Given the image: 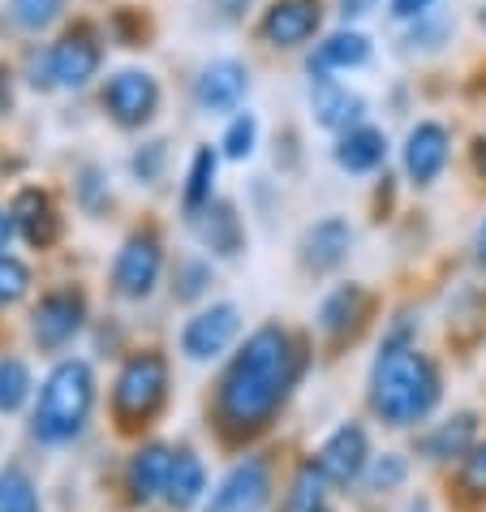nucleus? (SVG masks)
<instances>
[{"instance_id":"a19ab883","label":"nucleus","mask_w":486,"mask_h":512,"mask_svg":"<svg viewBox=\"0 0 486 512\" xmlns=\"http://www.w3.org/2000/svg\"><path fill=\"white\" fill-rule=\"evenodd\" d=\"M478 168L486 173V138H478Z\"/></svg>"},{"instance_id":"a878e982","label":"nucleus","mask_w":486,"mask_h":512,"mask_svg":"<svg viewBox=\"0 0 486 512\" xmlns=\"http://www.w3.org/2000/svg\"><path fill=\"white\" fill-rule=\"evenodd\" d=\"M327 495H332V482L319 474L314 461H302L297 474L289 478V495H284V512H319L327 508Z\"/></svg>"},{"instance_id":"1a4fd4ad","label":"nucleus","mask_w":486,"mask_h":512,"mask_svg":"<svg viewBox=\"0 0 486 512\" xmlns=\"http://www.w3.org/2000/svg\"><path fill=\"white\" fill-rule=\"evenodd\" d=\"M82 327H87V297L78 289H52L39 297V306L31 315V336L39 349H48V353L69 349L82 336Z\"/></svg>"},{"instance_id":"9b49d317","label":"nucleus","mask_w":486,"mask_h":512,"mask_svg":"<svg viewBox=\"0 0 486 512\" xmlns=\"http://www.w3.org/2000/svg\"><path fill=\"white\" fill-rule=\"evenodd\" d=\"M104 108L117 125L138 130V125H147L155 117V108H160V82H155L147 69H121L104 87Z\"/></svg>"},{"instance_id":"4c0bfd02","label":"nucleus","mask_w":486,"mask_h":512,"mask_svg":"<svg viewBox=\"0 0 486 512\" xmlns=\"http://www.w3.org/2000/svg\"><path fill=\"white\" fill-rule=\"evenodd\" d=\"M370 9H375V0H340V13H345V18H362Z\"/></svg>"},{"instance_id":"58836bf2","label":"nucleus","mask_w":486,"mask_h":512,"mask_svg":"<svg viewBox=\"0 0 486 512\" xmlns=\"http://www.w3.org/2000/svg\"><path fill=\"white\" fill-rule=\"evenodd\" d=\"M396 512H435V508H431V500H426V495H409V500L400 504Z\"/></svg>"},{"instance_id":"c03bdc74","label":"nucleus","mask_w":486,"mask_h":512,"mask_svg":"<svg viewBox=\"0 0 486 512\" xmlns=\"http://www.w3.org/2000/svg\"><path fill=\"white\" fill-rule=\"evenodd\" d=\"M482 26H486V9H482Z\"/></svg>"},{"instance_id":"a211bd4d","label":"nucleus","mask_w":486,"mask_h":512,"mask_svg":"<svg viewBox=\"0 0 486 512\" xmlns=\"http://www.w3.org/2000/svg\"><path fill=\"white\" fill-rule=\"evenodd\" d=\"M250 91V74L241 61H211L194 82V99L203 112H233Z\"/></svg>"},{"instance_id":"c9c22d12","label":"nucleus","mask_w":486,"mask_h":512,"mask_svg":"<svg viewBox=\"0 0 486 512\" xmlns=\"http://www.w3.org/2000/svg\"><path fill=\"white\" fill-rule=\"evenodd\" d=\"M435 0H392V13L396 18H426Z\"/></svg>"},{"instance_id":"f03ea898","label":"nucleus","mask_w":486,"mask_h":512,"mask_svg":"<svg viewBox=\"0 0 486 512\" xmlns=\"http://www.w3.org/2000/svg\"><path fill=\"white\" fill-rule=\"evenodd\" d=\"M370 414L392 431H413L439 409L443 375L431 353L418 345H379V358L370 366L366 383Z\"/></svg>"},{"instance_id":"9d476101","label":"nucleus","mask_w":486,"mask_h":512,"mask_svg":"<svg viewBox=\"0 0 486 512\" xmlns=\"http://www.w3.org/2000/svg\"><path fill=\"white\" fill-rule=\"evenodd\" d=\"M168 469H173V444H138L130 452V461L121 469V491L130 508H151L164 504V487H168Z\"/></svg>"},{"instance_id":"c85d7f7f","label":"nucleus","mask_w":486,"mask_h":512,"mask_svg":"<svg viewBox=\"0 0 486 512\" xmlns=\"http://www.w3.org/2000/svg\"><path fill=\"white\" fill-rule=\"evenodd\" d=\"M216 164L220 155L211 147H198L194 151V164H190V181H185V211H203L211 203V181H216Z\"/></svg>"},{"instance_id":"ea45409f","label":"nucleus","mask_w":486,"mask_h":512,"mask_svg":"<svg viewBox=\"0 0 486 512\" xmlns=\"http://www.w3.org/2000/svg\"><path fill=\"white\" fill-rule=\"evenodd\" d=\"M478 263L486 267V220H482V229H478Z\"/></svg>"},{"instance_id":"bb28decb","label":"nucleus","mask_w":486,"mask_h":512,"mask_svg":"<svg viewBox=\"0 0 486 512\" xmlns=\"http://www.w3.org/2000/svg\"><path fill=\"white\" fill-rule=\"evenodd\" d=\"M0 512H44L39 482L22 465H0Z\"/></svg>"},{"instance_id":"ddd939ff","label":"nucleus","mask_w":486,"mask_h":512,"mask_svg":"<svg viewBox=\"0 0 486 512\" xmlns=\"http://www.w3.org/2000/svg\"><path fill=\"white\" fill-rule=\"evenodd\" d=\"M211 495V474L207 461L194 448H173V469H168V487H164V508L168 512H203Z\"/></svg>"},{"instance_id":"f704fd0d","label":"nucleus","mask_w":486,"mask_h":512,"mask_svg":"<svg viewBox=\"0 0 486 512\" xmlns=\"http://www.w3.org/2000/svg\"><path fill=\"white\" fill-rule=\"evenodd\" d=\"M164 173V142H147L138 155H134V177L138 181H155Z\"/></svg>"},{"instance_id":"423d86ee","label":"nucleus","mask_w":486,"mask_h":512,"mask_svg":"<svg viewBox=\"0 0 486 512\" xmlns=\"http://www.w3.org/2000/svg\"><path fill=\"white\" fill-rule=\"evenodd\" d=\"M276 500V469L267 457H241L228 474L211 487L203 512H267Z\"/></svg>"},{"instance_id":"dca6fc26","label":"nucleus","mask_w":486,"mask_h":512,"mask_svg":"<svg viewBox=\"0 0 486 512\" xmlns=\"http://www.w3.org/2000/svg\"><path fill=\"white\" fill-rule=\"evenodd\" d=\"M48 69L56 87H87L99 69V44L87 31H69L48 48Z\"/></svg>"},{"instance_id":"393cba45","label":"nucleus","mask_w":486,"mask_h":512,"mask_svg":"<svg viewBox=\"0 0 486 512\" xmlns=\"http://www.w3.org/2000/svg\"><path fill=\"white\" fill-rule=\"evenodd\" d=\"M409 478H413V461L405 457V452H375L362 487L370 495H383V500H388V495H400L409 487Z\"/></svg>"},{"instance_id":"c756f323","label":"nucleus","mask_w":486,"mask_h":512,"mask_svg":"<svg viewBox=\"0 0 486 512\" xmlns=\"http://www.w3.org/2000/svg\"><path fill=\"white\" fill-rule=\"evenodd\" d=\"M456 491H461L469 504H486V439H478V444L469 448V457L456 465Z\"/></svg>"},{"instance_id":"39448f33","label":"nucleus","mask_w":486,"mask_h":512,"mask_svg":"<svg viewBox=\"0 0 486 512\" xmlns=\"http://www.w3.org/2000/svg\"><path fill=\"white\" fill-rule=\"evenodd\" d=\"M314 465L319 474L332 482V491H349V487H362L370 461H375V448H370V431L357 418L332 426L323 435V444L314 448Z\"/></svg>"},{"instance_id":"2eb2a0df","label":"nucleus","mask_w":486,"mask_h":512,"mask_svg":"<svg viewBox=\"0 0 486 512\" xmlns=\"http://www.w3.org/2000/svg\"><path fill=\"white\" fill-rule=\"evenodd\" d=\"M323 5L319 0H276L263 18V39L276 48H297L319 31Z\"/></svg>"},{"instance_id":"e433bc0d","label":"nucleus","mask_w":486,"mask_h":512,"mask_svg":"<svg viewBox=\"0 0 486 512\" xmlns=\"http://www.w3.org/2000/svg\"><path fill=\"white\" fill-rule=\"evenodd\" d=\"M13 233H18V224H13L9 211H0V254H9V241H13Z\"/></svg>"},{"instance_id":"2f4dec72","label":"nucleus","mask_w":486,"mask_h":512,"mask_svg":"<svg viewBox=\"0 0 486 512\" xmlns=\"http://www.w3.org/2000/svg\"><path fill=\"white\" fill-rule=\"evenodd\" d=\"M65 0H9V18L22 26V31H44L61 18Z\"/></svg>"},{"instance_id":"7c9ffc66","label":"nucleus","mask_w":486,"mask_h":512,"mask_svg":"<svg viewBox=\"0 0 486 512\" xmlns=\"http://www.w3.org/2000/svg\"><path fill=\"white\" fill-rule=\"evenodd\" d=\"M211 284V263L207 259H181L173 272V297L177 302H198Z\"/></svg>"},{"instance_id":"6e6552de","label":"nucleus","mask_w":486,"mask_h":512,"mask_svg":"<svg viewBox=\"0 0 486 512\" xmlns=\"http://www.w3.org/2000/svg\"><path fill=\"white\" fill-rule=\"evenodd\" d=\"M164 276V246L151 233H134L112 259V293L125 302H147Z\"/></svg>"},{"instance_id":"aec40b11","label":"nucleus","mask_w":486,"mask_h":512,"mask_svg":"<svg viewBox=\"0 0 486 512\" xmlns=\"http://www.w3.org/2000/svg\"><path fill=\"white\" fill-rule=\"evenodd\" d=\"M366 310H370V293L362 284H336V289L319 302V315L314 319H319V332L327 340H345L362 327Z\"/></svg>"},{"instance_id":"72a5a7b5","label":"nucleus","mask_w":486,"mask_h":512,"mask_svg":"<svg viewBox=\"0 0 486 512\" xmlns=\"http://www.w3.org/2000/svg\"><path fill=\"white\" fill-rule=\"evenodd\" d=\"M254 142H259V121H254L250 112H241V117L228 121V130H224V155L228 160H246V155L254 151Z\"/></svg>"},{"instance_id":"79ce46f5","label":"nucleus","mask_w":486,"mask_h":512,"mask_svg":"<svg viewBox=\"0 0 486 512\" xmlns=\"http://www.w3.org/2000/svg\"><path fill=\"white\" fill-rule=\"evenodd\" d=\"M5 99H9V87H5V69H0V108H5Z\"/></svg>"},{"instance_id":"6ab92c4d","label":"nucleus","mask_w":486,"mask_h":512,"mask_svg":"<svg viewBox=\"0 0 486 512\" xmlns=\"http://www.w3.org/2000/svg\"><path fill=\"white\" fill-rule=\"evenodd\" d=\"M9 216H13V224H18L22 241H31L35 250H48L52 241L61 237V216H56V203H52L44 190H35V186L18 190V198H13V207H9Z\"/></svg>"},{"instance_id":"20e7f679","label":"nucleus","mask_w":486,"mask_h":512,"mask_svg":"<svg viewBox=\"0 0 486 512\" xmlns=\"http://www.w3.org/2000/svg\"><path fill=\"white\" fill-rule=\"evenodd\" d=\"M168 388H173V371H168V358L160 349L130 353L112 379V422L125 435L147 431L168 405Z\"/></svg>"},{"instance_id":"cd10ccee","label":"nucleus","mask_w":486,"mask_h":512,"mask_svg":"<svg viewBox=\"0 0 486 512\" xmlns=\"http://www.w3.org/2000/svg\"><path fill=\"white\" fill-rule=\"evenodd\" d=\"M35 396V375L22 358H0V414H18Z\"/></svg>"},{"instance_id":"4be33fe9","label":"nucleus","mask_w":486,"mask_h":512,"mask_svg":"<svg viewBox=\"0 0 486 512\" xmlns=\"http://www.w3.org/2000/svg\"><path fill=\"white\" fill-rule=\"evenodd\" d=\"M362 95H353L349 87H340V82L323 78L319 87H314V121L323 125V130H340L349 134L362 125Z\"/></svg>"},{"instance_id":"0eeeda50","label":"nucleus","mask_w":486,"mask_h":512,"mask_svg":"<svg viewBox=\"0 0 486 512\" xmlns=\"http://www.w3.org/2000/svg\"><path fill=\"white\" fill-rule=\"evenodd\" d=\"M237 336H241V310L233 302H211L185 319L177 345L190 362H216L237 345Z\"/></svg>"},{"instance_id":"5701e85b","label":"nucleus","mask_w":486,"mask_h":512,"mask_svg":"<svg viewBox=\"0 0 486 512\" xmlns=\"http://www.w3.org/2000/svg\"><path fill=\"white\" fill-rule=\"evenodd\" d=\"M366 56H370L366 35H357V31H336V35H327L323 44L314 48L310 74L323 82L327 74H336V69H357V65H366Z\"/></svg>"},{"instance_id":"f257e3e1","label":"nucleus","mask_w":486,"mask_h":512,"mask_svg":"<svg viewBox=\"0 0 486 512\" xmlns=\"http://www.w3.org/2000/svg\"><path fill=\"white\" fill-rule=\"evenodd\" d=\"M306 375V345L284 323H259L241 340L216 383V426L224 439H259Z\"/></svg>"},{"instance_id":"412c9836","label":"nucleus","mask_w":486,"mask_h":512,"mask_svg":"<svg viewBox=\"0 0 486 512\" xmlns=\"http://www.w3.org/2000/svg\"><path fill=\"white\" fill-rule=\"evenodd\" d=\"M190 229L211 254H220V259H233V254L241 250V241H246L241 237V220H237L233 203H220V198H211L203 211H194Z\"/></svg>"},{"instance_id":"f8f14e48","label":"nucleus","mask_w":486,"mask_h":512,"mask_svg":"<svg viewBox=\"0 0 486 512\" xmlns=\"http://www.w3.org/2000/svg\"><path fill=\"white\" fill-rule=\"evenodd\" d=\"M478 439H482L478 414H474V409H456L452 418L431 422V426H426V431L418 435V457L431 461V465H452V461L461 465Z\"/></svg>"},{"instance_id":"f3484780","label":"nucleus","mask_w":486,"mask_h":512,"mask_svg":"<svg viewBox=\"0 0 486 512\" xmlns=\"http://www.w3.org/2000/svg\"><path fill=\"white\" fill-rule=\"evenodd\" d=\"M349 246H353L349 220L327 216L319 224H310L306 237H302V267H306V272H314V276L336 272V267L349 259Z\"/></svg>"},{"instance_id":"7ed1b4c3","label":"nucleus","mask_w":486,"mask_h":512,"mask_svg":"<svg viewBox=\"0 0 486 512\" xmlns=\"http://www.w3.org/2000/svg\"><path fill=\"white\" fill-rule=\"evenodd\" d=\"M95 401H99V383L91 362L82 358H61L44 375L35 392V409H31V435L44 448H69L87 435V426L95 418Z\"/></svg>"},{"instance_id":"37998d69","label":"nucleus","mask_w":486,"mask_h":512,"mask_svg":"<svg viewBox=\"0 0 486 512\" xmlns=\"http://www.w3.org/2000/svg\"><path fill=\"white\" fill-rule=\"evenodd\" d=\"M319 512H336V508H332V504H327V508H319Z\"/></svg>"},{"instance_id":"b1692460","label":"nucleus","mask_w":486,"mask_h":512,"mask_svg":"<svg viewBox=\"0 0 486 512\" xmlns=\"http://www.w3.org/2000/svg\"><path fill=\"white\" fill-rule=\"evenodd\" d=\"M383 155H388V138L375 125H357V130L340 134L336 142V164L345 168V173H375L383 164Z\"/></svg>"},{"instance_id":"4468645a","label":"nucleus","mask_w":486,"mask_h":512,"mask_svg":"<svg viewBox=\"0 0 486 512\" xmlns=\"http://www.w3.org/2000/svg\"><path fill=\"white\" fill-rule=\"evenodd\" d=\"M448 147L452 138L443 130L439 121H418L405 138V173L413 186H431V181L443 173V164H448Z\"/></svg>"},{"instance_id":"473e14b6","label":"nucleus","mask_w":486,"mask_h":512,"mask_svg":"<svg viewBox=\"0 0 486 512\" xmlns=\"http://www.w3.org/2000/svg\"><path fill=\"white\" fill-rule=\"evenodd\" d=\"M31 293V267L13 254H0V306H13Z\"/></svg>"}]
</instances>
